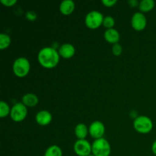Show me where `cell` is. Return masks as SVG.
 Wrapping results in <instances>:
<instances>
[{
	"mask_svg": "<svg viewBox=\"0 0 156 156\" xmlns=\"http://www.w3.org/2000/svg\"><path fill=\"white\" fill-rule=\"evenodd\" d=\"M128 4L131 6V7H136V6H138L140 5V2H139L137 0H129L128 2Z\"/></svg>",
	"mask_w": 156,
	"mask_h": 156,
	"instance_id": "25",
	"label": "cell"
},
{
	"mask_svg": "<svg viewBox=\"0 0 156 156\" xmlns=\"http://www.w3.org/2000/svg\"><path fill=\"white\" fill-rule=\"evenodd\" d=\"M115 24V20L113 17L111 16H106L105 17L103 21V25L108 29L113 28V27Z\"/></svg>",
	"mask_w": 156,
	"mask_h": 156,
	"instance_id": "20",
	"label": "cell"
},
{
	"mask_svg": "<svg viewBox=\"0 0 156 156\" xmlns=\"http://www.w3.org/2000/svg\"><path fill=\"white\" fill-rule=\"evenodd\" d=\"M104 16L98 11H91L86 15L85 18V25L90 29H96L103 24Z\"/></svg>",
	"mask_w": 156,
	"mask_h": 156,
	"instance_id": "5",
	"label": "cell"
},
{
	"mask_svg": "<svg viewBox=\"0 0 156 156\" xmlns=\"http://www.w3.org/2000/svg\"><path fill=\"white\" fill-rule=\"evenodd\" d=\"M37 15L34 11H28L26 13V18L28 21H35L37 19Z\"/></svg>",
	"mask_w": 156,
	"mask_h": 156,
	"instance_id": "22",
	"label": "cell"
},
{
	"mask_svg": "<svg viewBox=\"0 0 156 156\" xmlns=\"http://www.w3.org/2000/svg\"><path fill=\"white\" fill-rule=\"evenodd\" d=\"M21 102L26 107H34L38 104L39 99L36 94H32V93H27L23 96Z\"/></svg>",
	"mask_w": 156,
	"mask_h": 156,
	"instance_id": "14",
	"label": "cell"
},
{
	"mask_svg": "<svg viewBox=\"0 0 156 156\" xmlns=\"http://www.w3.org/2000/svg\"><path fill=\"white\" fill-rule=\"evenodd\" d=\"M59 56H62L64 59H69L72 58L75 55L76 53V49H75L74 46L71 44H63L62 45L60 46L59 48Z\"/></svg>",
	"mask_w": 156,
	"mask_h": 156,
	"instance_id": "10",
	"label": "cell"
},
{
	"mask_svg": "<svg viewBox=\"0 0 156 156\" xmlns=\"http://www.w3.org/2000/svg\"><path fill=\"white\" fill-rule=\"evenodd\" d=\"M11 108H9V105L5 101L0 102V117L4 118L6 117L8 115H10Z\"/></svg>",
	"mask_w": 156,
	"mask_h": 156,
	"instance_id": "19",
	"label": "cell"
},
{
	"mask_svg": "<svg viewBox=\"0 0 156 156\" xmlns=\"http://www.w3.org/2000/svg\"><path fill=\"white\" fill-rule=\"evenodd\" d=\"M88 156H94V155H93V154H91V155H88Z\"/></svg>",
	"mask_w": 156,
	"mask_h": 156,
	"instance_id": "27",
	"label": "cell"
},
{
	"mask_svg": "<svg viewBox=\"0 0 156 156\" xmlns=\"http://www.w3.org/2000/svg\"><path fill=\"white\" fill-rule=\"evenodd\" d=\"M44 156H62V151L60 147L56 145H53L47 148Z\"/></svg>",
	"mask_w": 156,
	"mask_h": 156,
	"instance_id": "17",
	"label": "cell"
},
{
	"mask_svg": "<svg viewBox=\"0 0 156 156\" xmlns=\"http://www.w3.org/2000/svg\"><path fill=\"white\" fill-rule=\"evenodd\" d=\"M134 129L140 133H149L153 128V123L149 117L146 116H139L134 120Z\"/></svg>",
	"mask_w": 156,
	"mask_h": 156,
	"instance_id": "4",
	"label": "cell"
},
{
	"mask_svg": "<svg viewBox=\"0 0 156 156\" xmlns=\"http://www.w3.org/2000/svg\"><path fill=\"white\" fill-rule=\"evenodd\" d=\"M102 4L106 7H112L117 2V0H102Z\"/></svg>",
	"mask_w": 156,
	"mask_h": 156,
	"instance_id": "24",
	"label": "cell"
},
{
	"mask_svg": "<svg viewBox=\"0 0 156 156\" xmlns=\"http://www.w3.org/2000/svg\"><path fill=\"white\" fill-rule=\"evenodd\" d=\"M131 24H132L133 28H134L137 31H141L144 30L147 24V20L144 14L142 12H136L134 14L131 19Z\"/></svg>",
	"mask_w": 156,
	"mask_h": 156,
	"instance_id": "8",
	"label": "cell"
},
{
	"mask_svg": "<svg viewBox=\"0 0 156 156\" xmlns=\"http://www.w3.org/2000/svg\"><path fill=\"white\" fill-rule=\"evenodd\" d=\"M27 115V107L22 103H16L11 108L10 117L13 121L21 122L26 118Z\"/></svg>",
	"mask_w": 156,
	"mask_h": 156,
	"instance_id": "6",
	"label": "cell"
},
{
	"mask_svg": "<svg viewBox=\"0 0 156 156\" xmlns=\"http://www.w3.org/2000/svg\"><path fill=\"white\" fill-rule=\"evenodd\" d=\"M14 73L19 78L27 76L30 69V64L28 59L24 57H19L15 60L12 66Z\"/></svg>",
	"mask_w": 156,
	"mask_h": 156,
	"instance_id": "3",
	"label": "cell"
},
{
	"mask_svg": "<svg viewBox=\"0 0 156 156\" xmlns=\"http://www.w3.org/2000/svg\"><path fill=\"white\" fill-rule=\"evenodd\" d=\"M75 2L72 0H63L59 5V11L64 15H71L74 11Z\"/></svg>",
	"mask_w": 156,
	"mask_h": 156,
	"instance_id": "13",
	"label": "cell"
},
{
	"mask_svg": "<svg viewBox=\"0 0 156 156\" xmlns=\"http://www.w3.org/2000/svg\"><path fill=\"white\" fill-rule=\"evenodd\" d=\"M59 52L54 47H46L41 49L37 55L40 64L46 69H53L59 62Z\"/></svg>",
	"mask_w": 156,
	"mask_h": 156,
	"instance_id": "1",
	"label": "cell"
},
{
	"mask_svg": "<svg viewBox=\"0 0 156 156\" xmlns=\"http://www.w3.org/2000/svg\"><path fill=\"white\" fill-rule=\"evenodd\" d=\"M92 154L94 156H110L111 147L110 143L105 138L95 140L91 145Z\"/></svg>",
	"mask_w": 156,
	"mask_h": 156,
	"instance_id": "2",
	"label": "cell"
},
{
	"mask_svg": "<svg viewBox=\"0 0 156 156\" xmlns=\"http://www.w3.org/2000/svg\"><path fill=\"white\" fill-rule=\"evenodd\" d=\"M88 133V127L84 123H79L75 128V133L78 140H85Z\"/></svg>",
	"mask_w": 156,
	"mask_h": 156,
	"instance_id": "15",
	"label": "cell"
},
{
	"mask_svg": "<svg viewBox=\"0 0 156 156\" xmlns=\"http://www.w3.org/2000/svg\"><path fill=\"white\" fill-rule=\"evenodd\" d=\"M88 132L95 140L103 138V136L105 133V126L104 123L101 121H94L88 128Z\"/></svg>",
	"mask_w": 156,
	"mask_h": 156,
	"instance_id": "9",
	"label": "cell"
},
{
	"mask_svg": "<svg viewBox=\"0 0 156 156\" xmlns=\"http://www.w3.org/2000/svg\"><path fill=\"white\" fill-rule=\"evenodd\" d=\"M155 7V2L153 0H143L140 2L139 9L142 12H149Z\"/></svg>",
	"mask_w": 156,
	"mask_h": 156,
	"instance_id": "16",
	"label": "cell"
},
{
	"mask_svg": "<svg viewBox=\"0 0 156 156\" xmlns=\"http://www.w3.org/2000/svg\"><path fill=\"white\" fill-rule=\"evenodd\" d=\"M73 148L76 154L79 156H88L92 152L91 145L86 140H78Z\"/></svg>",
	"mask_w": 156,
	"mask_h": 156,
	"instance_id": "7",
	"label": "cell"
},
{
	"mask_svg": "<svg viewBox=\"0 0 156 156\" xmlns=\"http://www.w3.org/2000/svg\"><path fill=\"white\" fill-rule=\"evenodd\" d=\"M104 37H105L106 41L112 44H118L119 41H120V34L114 28L107 29L105 32Z\"/></svg>",
	"mask_w": 156,
	"mask_h": 156,
	"instance_id": "12",
	"label": "cell"
},
{
	"mask_svg": "<svg viewBox=\"0 0 156 156\" xmlns=\"http://www.w3.org/2000/svg\"><path fill=\"white\" fill-rule=\"evenodd\" d=\"M152 152L156 155V140L152 143Z\"/></svg>",
	"mask_w": 156,
	"mask_h": 156,
	"instance_id": "26",
	"label": "cell"
},
{
	"mask_svg": "<svg viewBox=\"0 0 156 156\" xmlns=\"http://www.w3.org/2000/svg\"><path fill=\"white\" fill-rule=\"evenodd\" d=\"M11 44V37L6 34H0V49L2 50L8 48Z\"/></svg>",
	"mask_w": 156,
	"mask_h": 156,
	"instance_id": "18",
	"label": "cell"
},
{
	"mask_svg": "<svg viewBox=\"0 0 156 156\" xmlns=\"http://www.w3.org/2000/svg\"><path fill=\"white\" fill-rule=\"evenodd\" d=\"M123 51V48H122V46L119 44H116L113 45L112 47V53L114 56H120L122 53Z\"/></svg>",
	"mask_w": 156,
	"mask_h": 156,
	"instance_id": "21",
	"label": "cell"
},
{
	"mask_svg": "<svg viewBox=\"0 0 156 156\" xmlns=\"http://www.w3.org/2000/svg\"><path fill=\"white\" fill-rule=\"evenodd\" d=\"M1 3L7 7H12L17 3V0H1Z\"/></svg>",
	"mask_w": 156,
	"mask_h": 156,
	"instance_id": "23",
	"label": "cell"
},
{
	"mask_svg": "<svg viewBox=\"0 0 156 156\" xmlns=\"http://www.w3.org/2000/svg\"><path fill=\"white\" fill-rule=\"evenodd\" d=\"M35 120L37 123L41 126H47L52 121V114L49 111L43 110L36 114Z\"/></svg>",
	"mask_w": 156,
	"mask_h": 156,
	"instance_id": "11",
	"label": "cell"
}]
</instances>
